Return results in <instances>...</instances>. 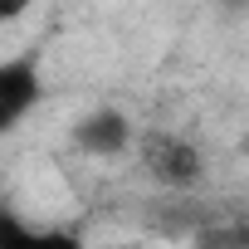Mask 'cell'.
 Returning a JSON list of instances; mask_svg holds the SVG:
<instances>
[{"mask_svg": "<svg viewBox=\"0 0 249 249\" xmlns=\"http://www.w3.org/2000/svg\"><path fill=\"white\" fill-rule=\"evenodd\" d=\"M142 161H147V171H152L161 186H176V191L196 186L200 171H205L200 152H196L186 137H171V132H152V137H142Z\"/></svg>", "mask_w": 249, "mask_h": 249, "instance_id": "1", "label": "cell"}, {"mask_svg": "<svg viewBox=\"0 0 249 249\" xmlns=\"http://www.w3.org/2000/svg\"><path fill=\"white\" fill-rule=\"evenodd\" d=\"M35 103H39V69H35V59H5L0 64V132H10Z\"/></svg>", "mask_w": 249, "mask_h": 249, "instance_id": "2", "label": "cell"}, {"mask_svg": "<svg viewBox=\"0 0 249 249\" xmlns=\"http://www.w3.org/2000/svg\"><path fill=\"white\" fill-rule=\"evenodd\" d=\"M73 142H78L88 157H117L122 147L132 142V127H127V117H122V112L103 107V112L83 117L78 127H73Z\"/></svg>", "mask_w": 249, "mask_h": 249, "instance_id": "3", "label": "cell"}, {"mask_svg": "<svg viewBox=\"0 0 249 249\" xmlns=\"http://www.w3.org/2000/svg\"><path fill=\"white\" fill-rule=\"evenodd\" d=\"M196 249H249V225H225V230H200Z\"/></svg>", "mask_w": 249, "mask_h": 249, "instance_id": "4", "label": "cell"}, {"mask_svg": "<svg viewBox=\"0 0 249 249\" xmlns=\"http://www.w3.org/2000/svg\"><path fill=\"white\" fill-rule=\"evenodd\" d=\"M15 249H83V239L69 230H25V239Z\"/></svg>", "mask_w": 249, "mask_h": 249, "instance_id": "5", "label": "cell"}, {"mask_svg": "<svg viewBox=\"0 0 249 249\" xmlns=\"http://www.w3.org/2000/svg\"><path fill=\"white\" fill-rule=\"evenodd\" d=\"M25 230H30V225H20L15 215H5V210H0V249H15V244L25 239Z\"/></svg>", "mask_w": 249, "mask_h": 249, "instance_id": "6", "label": "cell"}, {"mask_svg": "<svg viewBox=\"0 0 249 249\" xmlns=\"http://www.w3.org/2000/svg\"><path fill=\"white\" fill-rule=\"evenodd\" d=\"M25 15V5H0V25H5V20H20Z\"/></svg>", "mask_w": 249, "mask_h": 249, "instance_id": "7", "label": "cell"}]
</instances>
